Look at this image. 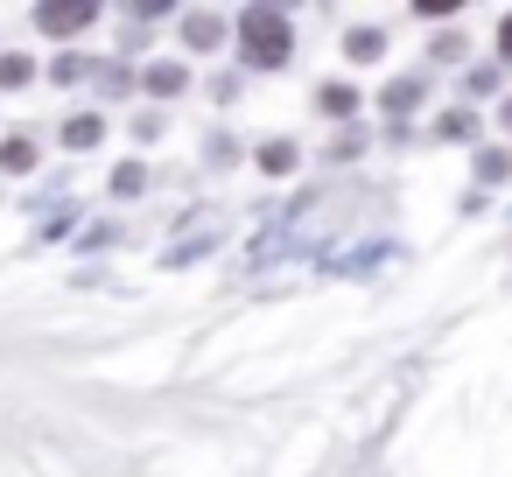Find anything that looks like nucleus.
Returning <instances> with one entry per match:
<instances>
[{
  "instance_id": "11",
  "label": "nucleus",
  "mask_w": 512,
  "mask_h": 477,
  "mask_svg": "<svg viewBox=\"0 0 512 477\" xmlns=\"http://www.w3.org/2000/svg\"><path fill=\"white\" fill-rule=\"evenodd\" d=\"M29 78H36L29 57H0V85H29Z\"/></svg>"
},
{
  "instance_id": "6",
  "label": "nucleus",
  "mask_w": 512,
  "mask_h": 477,
  "mask_svg": "<svg viewBox=\"0 0 512 477\" xmlns=\"http://www.w3.org/2000/svg\"><path fill=\"white\" fill-rule=\"evenodd\" d=\"M183 36H190L197 50H211V43L225 36V22H218V15H190V22H183Z\"/></svg>"
},
{
  "instance_id": "12",
  "label": "nucleus",
  "mask_w": 512,
  "mask_h": 477,
  "mask_svg": "<svg viewBox=\"0 0 512 477\" xmlns=\"http://www.w3.org/2000/svg\"><path fill=\"white\" fill-rule=\"evenodd\" d=\"M477 176H484V183H498V176H505V155H498V148H484V155H477Z\"/></svg>"
},
{
  "instance_id": "4",
  "label": "nucleus",
  "mask_w": 512,
  "mask_h": 477,
  "mask_svg": "<svg viewBox=\"0 0 512 477\" xmlns=\"http://www.w3.org/2000/svg\"><path fill=\"white\" fill-rule=\"evenodd\" d=\"M183 85H190V71H183V64H155V71H148V92H155V99H176Z\"/></svg>"
},
{
  "instance_id": "9",
  "label": "nucleus",
  "mask_w": 512,
  "mask_h": 477,
  "mask_svg": "<svg viewBox=\"0 0 512 477\" xmlns=\"http://www.w3.org/2000/svg\"><path fill=\"white\" fill-rule=\"evenodd\" d=\"M260 169H267V176H288V169H295V148H288V141H267V148H260Z\"/></svg>"
},
{
  "instance_id": "13",
  "label": "nucleus",
  "mask_w": 512,
  "mask_h": 477,
  "mask_svg": "<svg viewBox=\"0 0 512 477\" xmlns=\"http://www.w3.org/2000/svg\"><path fill=\"white\" fill-rule=\"evenodd\" d=\"M498 57H505V64H512V15H505V22H498Z\"/></svg>"
},
{
  "instance_id": "2",
  "label": "nucleus",
  "mask_w": 512,
  "mask_h": 477,
  "mask_svg": "<svg viewBox=\"0 0 512 477\" xmlns=\"http://www.w3.org/2000/svg\"><path fill=\"white\" fill-rule=\"evenodd\" d=\"M0 169H8V176H29V169H36V141H29V134H8V141H0Z\"/></svg>"
},
{
  "instance_id": "10",
  "label": "nucleus",
  "mask_w": 512,
  "mask_h": 477,
  "mask_svg": "<svg viewBox=\"0 0 512 477\" xmlns=\"http://www.w3.org/2000/svg\"><path fill=\"white\" fill-rule=\"evenodd\" d=\"M414 99H421V78H393V85H386V106H393V113H407Z\"/></svg>"
},
{
  "instance_id": "7",
  "label": "nucleus",
  "mask_w": 512,
  "mask_h": 477,
  "mask_svg": "<svg viewBox=\"0 0 512 477\" xmlns=\"http://www.w3.org/2000/svg\"><path fill=\"white\" fill-rule=\"evenodd\" d=\"M379 57H386L379 29H358V36H351V64H379Z\"/></svg>"
},
{
  "instance_id": "14",
  "label": "nucleus",
  "mask_w": 512,
  "mask_h": 477,
  "mask_svg": "<svg viewBox=\"0 0 512 477\" xmlns=\"http://www.w3.org/2000/svg\"><path fill=\"white\" fill-rule=\"evenodd\" d=\"M498 120H505V127H512V99H505V113H498Z\"/></svg>"
},
{
  "instance_id": "5",
  "label": "nucleus",
  "mask_w": 512,
  "mask_h": 477,
  "mask_svg": "<svg viewBox=\"0 0 512 477\" xmlns=\"http://www.w3.org/2000/svg\"><path fill=\"white\" fill-rule=\"evenodd\" d=\"M99 134H106V120H99V113H78V120H64V141H71V148H92Z\"/></svg>"
},
{
  "instance_id": "8",
  "label": "nucleus",
  "mask_w": 512,
  "mask_h": 477,
  "mask_svg": "<svg viewBox=\"0 0 512 477\" xmlns=\"http://www.w3.org/2000/svg\"><path fill=\"white\" fill-rule=\"evenodd\" d=\"M316 99H323V113H330V120H344V113L358 106V92H351V85H323Z\"/></svg>"
},
{
  "instance_id": "3",
  "label": "nucleus",
  "mask_w": 512,
  "mask_h": 477,
  "mask_svg": "<svg viewBox=\"0 0 512 477\" xmlns=\"http://www.w3.org/2000/svg\"><path fill=\"white\" fill-rule=\"evenodd\" d=\"M36 22H43L50 36H71V29H85V22H92V8H43Z\"/></svg>"
},
{
  "instance_id": "1",
  "label": "nucleus",
  "mask_w": 512,
  "mask_h": 477,
  "mask_svg": "<svg viewBox=\"0 0 512 477\" xmlns=\"http://www.w3.org/2000/svg\"><path fill=\"white\" fill-rule=\"evenodd\" d=\"M239 50H246V64H260V71L288 64V15L246 8V15H239Z\"/></svg>"
}]
</instances>
